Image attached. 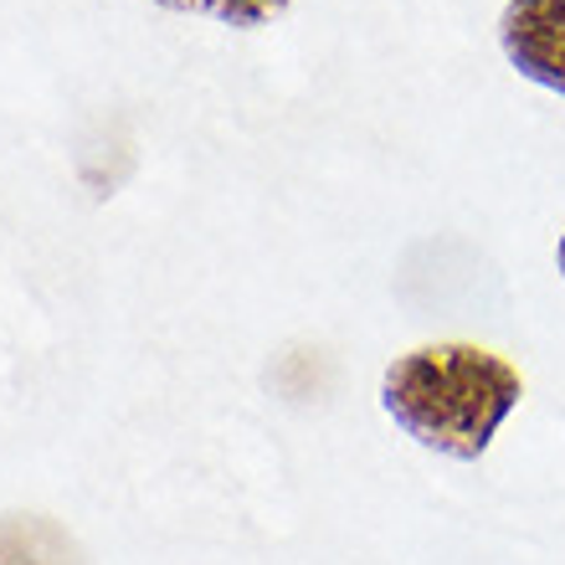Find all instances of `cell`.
Returning <instances> with one entry per match:
<instances>
[{
	"label": "cell",
	"instance_id": "3957f363",
	"mask_svg": "<svg viewBox=\"0 0 565 565\" xmlns=\"http://www.w3.org/2000/svg\"><path fill=\"white\" fill-rule=\"evenodd\" d=\"M164 11H180V15H211L222 26H237V31H253V26H268L278 21L294 0H154Z\"/></svg>",
	"mask_w": 565,
	"mask_h": 565
},
{
	"label": "cell",
	"instance_id": "7a4b0ae2",
	"mask_svg": "<svg viewBox=\"0 0 565 565\" xmlns=\"http://www.w3.org/2000/svg\"><path fill=\"white\" fill-rule=\"evenodd\" d=\"M499 46L524 83L565 98V0H509Z\"/></svg>",
	"mask_w": 565,
	"mask_h": 565
},
{
	"label": "cell",
	"instance_id": "5b68a950",
	"mask_svg": "<svg viewBox=\"0 0 565 565\" xmlns=\"http://www.w3.org/2000/svg\"><path fill=\"white\" fill-rule=\"evenodd\" d=\"M555 268H561V278H565V232H561V242H555Z\"/></svg>",
	"mask_w": 565,
	"mask_h": 565
},
{
	"label": "cell",
	"instance_id": "6da1fadb",
	"mask_svg": "<svg viewBox=\"0 0 565 565\" xmlns=\"http://www.w3.org/2000/svg\"><path fill=\"white\" fill-rule=\"evenodd\" d=\"M524 402V375L483 344H417L381 375V412L427 452L478 462Z\"/></svg>",
	"mask_w": 565,
	"mask_h": 565
},
{
	"label": "cell",
	"instance_id": "277c9868",
	"mask_svg": "<svg viewBox=\"0 0 565 565\" xmlns=\"http://www.w3.org/2000/svg\"><path fill=\"white\" fill-rule=\"evenodd\" d=\"M57 535L52 524L42 520H6L0 524V565H36L42 561V545ZM46 565H77V555H57V561H46Z\"/></svg>",
	"mask_w": 565,
	"mask_h": 565
}]
</instances>
